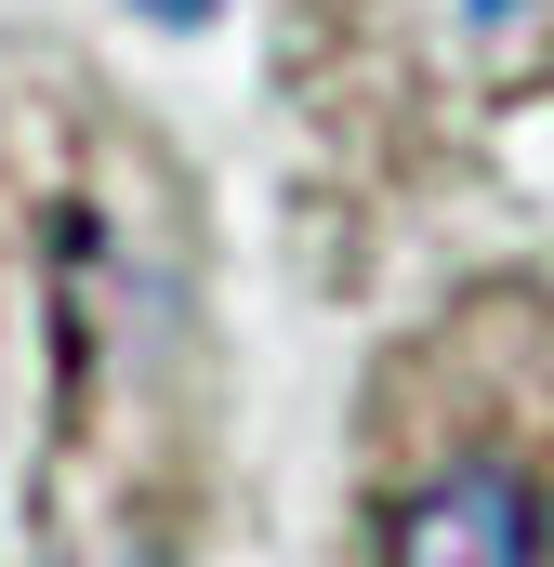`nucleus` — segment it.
Returning <instances> with one entry per match:
<instances>
[{
	"label": "nucleus",
	"mask_w": 554,
	"mask_h": 567,
	"mask_svg": "<svg viewBox=\"0 0 554 567\" xmlns=\"http://www.w3.org/2000/svg\"><path fill=\"white\" fill-rule=\"evenodd\" d=\"M397 567H542V502L502 462H462L397 502Z\"/></svg>",
	"instance_id": "1"
},
{
	"label": "nucleus",
	"mask_w": 554,
	"mask_h": 567,
	"mask_svg": "<svg viewBox=\"0 0 554 567\" xmlns=\"http://www.w3.org/2000/svg\"><path fill=\"white\" fill-rule=\"evenodd\" d=\"M133 13H158V27H212L225 0H133Z\"/></svg>",
	"instance_id": "2"
}]
</instances>
